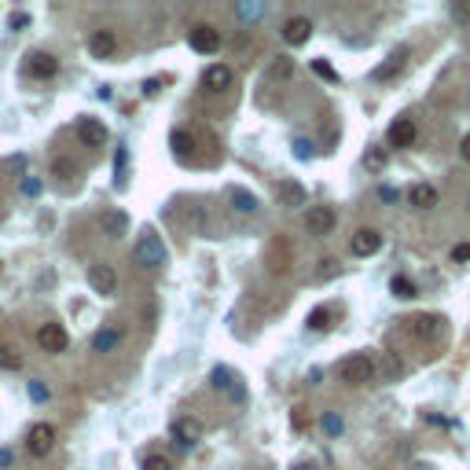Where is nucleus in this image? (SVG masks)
<instances>
[{"mask_svg":"<svg viewBox=\"0 0 470 470\" xmlns=\"http://www.w3.org/2000/svg\"><path fill=\"white\" fill-rule=\"evenodd\" d=\"M228 199H232V206L239 209V214H254V209H257V195L247 191V188H232Z\"/></svg>","mask_w":470,"mask_h":470,"instance_id":"5701e85b","label":"nucleus"},{"mask_svg":"<svg viewBox=\"0 0 470 470\" xmlns=\"http://www.w3.org/2000/svg\"><path fill=\"white\" fill-rule=\"evenodd\" d=\"M56 74H59V59H56V56H48V52L30 56V77H37V81H52Z\"/></svg>","mask_w":470,"mask_h":470,"instance_id":"dca6fc26","label":"nucleus"},{"mask_svg":"<svg viewBox=\"0 0 470 470\" xmlns=\"http://www.w3.org/2000/svg\"><path fill=\"white\" fill-rule=\"evenodd\" d=\"M11 466H15V456L8 448H0V470H11Z\"/></svg>","mask_w":470,"mask_h":470,"instance_id":"58836bf2","label":"nucleus"},{"mask_svg":"<svg viewBox=\"0 0 470 470\" xmlns=\"http://www.w3.org/2000/svg\"><path fill=\"white\" fill-rule=\"evenodd\" d=\"M232 81H235L232 67H224V63H214V67H206V74H202V89H209V92H224V89H232Z\"/></svg>","mask_w":470,"mask_h":470,"instance_id":"9b49d317","label":"nucleus"},{"mask_svg":"<svg viewBox=\"0 0 470 470\" xmlns=\"http://www.w3.org/2000/svg\"><path fill=\"white\" fill-rule=\"evenodd\" d=\"M390 290H393V298H404V301L419 294V290H415V283L408 280V275H393V280H390Z\"/></svg>","mask_w":470,"mask_h":470,"instance_id":"a878e982","label":"nucleus"},{"mask_svg":"<svg viewBox=\"0 0 470 470\" xmlns=\"http://www.w3.org/2000/svg\"><path fill=\"white\" fill-rule=\"evenodd\" d=\"M199 437H202V426L195 423V419H176L173 423V441L181 448H195Z\"/></svg>","mask_w":470,"mask_h":470,"instance_id":"2eb2a0df","label":"nucleus"},{"mask_svg":"<svg viewBox=\"0 0 470 470\" xmlns=\"http://www.w3.org/2000/svg\"><path fill=\"white\" fill-rule=\"evenodd\" d=\"M37 346L44 349V353H63L70 346V338H67V331L59 327V323H41V331H37Z\"/></svg>","mask_w":470,"mask_h":470,"instance_id":"423d86ee","label":"nucleus"},{"mask_svg":"<svg viewBox=\"0 0 470 470\" xmlns=\"http://www.w3.org/2000/svg\"><path fill=\"white\" fill-rule=\"evenodd\" d=\"M294 77V59L290 56H275L268 67H265V81L268 85H283V81Z\"/></svg>","mask_w":470,"mask_h":470,"instance_id":"f3484780","label":"nucleus"},{"mask_svg":"<svg viewBox=\"0 0 470 470\" xmlns=\"http://www.w3.org/2000/svg\"><path fill=\"white\" fill-rule=\"evenodd\" d=\"M118 346H122V331L118 327H103V331H96V338H92V353H110Z\"/></svg>","mask_w":470,"mask_h":470,"instance_id":"4be33fe9","label":"nucleus"},{"mask_svg":"<svg viewBox=\"0 0 470 470\" xmlns=\"http://www.w3.org/2000/svg\"><path fill=\"white\" fill-rule=\"evenodd\" d=\"M320 426H323V433H327V437H338V433L346 430V423H342V415H338V412H323L320 415Z\"/></svg>","mask_w":470,"mask_h":470,"instance_id":"bb28decb","label":"nucleus"},{"mask_svg":"<svg viewBox=\"0 0 470 470\" xmlns=\"http://www.w3.org/2000/svg\"><path fill=\"white\" fill-rule=\"evenodd\" d=\"M323 268H320V275H334V261H331V257H327V261H320Z\"/></svg>","mask_w":470,"mask_h":470,"instance_id":"37998d69","label":"nucleus"},{"mask_svg":"<svg viewBox=\"0 0 470 470\" xmlns=\"http://www.w3.org/2000/svg\"><path fill=\"white\" fill-rule=\"evenodd\" d=\"M100 228H103V235L118 239V235L129 228V217L122 214V209H107V214H100Z\"/></svg>","mask_w":470,"mask_h":470,"instance_id":"6ab92c4d","label":"nucleus"},{"mask_svg":"<svg viewBox=\"0 0 470 470\" xmlns=\"http://www.w3.org/2000/svg\"><path fill=\"white\" fill-rule=\"evenodd\" d=\"M309 37H313V22L305 19V15H294V19L283 22V41H287L290 48H301Z\"/></svg>","mask_w":470,"mask_h":470,"instance_id":"1a4fd4ad","label":"nucleus"},{"mask_svg":"<svg viewBox=\"0 0 470 470\" xmlns=\"http://www.w3.org/2000/svg\"><path fill=\"white\" fill-rule=\"evenodd\" d=\"M452 15L456 19H470V4H452Z\"/></svg>","mask_w":470,"mask_h":470,"instance_id":"a19ab883","label":"nucleus"},{"mask_svg":"<svg viewBox=\"0 0 470 470\" xmlns=\"http://www.w3.org/2000/svg\"><path fill=\"white\" fill-rule=\"evenodd\" d=\"M30 397H34L37 404H44L48 400V386L44 382H30Z\"/></svg>","mask_w":470,"mask_h":470,"instance_id":"c9c22d12","label":"nucleus"},{"mask_svg":"<svg viewBox=\"0 0 470 470\" xmlns=\"http://www.w3.org/2000/svg\"><path fill=\"white\" fill-rule=\"evenodd\" d=\"M294 155H298V158H313V143L305 140V136H298V140H294Z\"/></svg>","mask_w":470,"mask_h":470,"instance_id":"f704fd0d","label":"nucleus"},{"mask_svg":"<svg viewBox=\"0 0 470 470\" xmlns=\"http://www.w3.org/2000/svg\"><path fill=\"white\" fill-rule=\"evenodd\" d=\"M89 52L96 59H110L118 52V37L110 34V30H92V34H89Z\"/></svg>","mask_w":470,"mask_h":470,"instance_id":"f8f14e48","label":"nucleus"},{"mask_svg":"<svg viewBox=\"0 0 470 470\" xmlns=\"http://www.w3.org/2000/svg\"><path fill=\"white\" fill-rule=\"evenodd\" d=\"M338 224V214L331 206H313L309 214H305V228H309L313 235H331Z\"/></svg>","mask_w":470,"mask_h":470,"instance_id":"20e7f679","label":"nucleus"},{"mask_svg":"<svg viewBox=\"0 0 470 470\" xmlns=\"http://www.w3.org/2000/svg\"><path fill=\"white\" fill-rule=\"evenodd\" d=\"M214 386H217V390H232V375L224 367H217L214 371Z\"/></svg>","mask_w":470,"mask_h":470,"instance_id":"72a5a7b5","label":"nucleus"},{"mask_svg":"<svg viewBox=\"0 0 470 470\" xmlns=\"http://www.w3.org/2000/svg\"><path fill=\"white\" fill-rule=\"evenodd\" d=\"M287 257H290L287 239H272L268 250H265V265H268L272 272H283V268H287Z\"/></svg>","mask_w":470,"mask_h":470,"instance_id":"aec40b11","label":"nucleus"},{"mask_svg":"<svg viewBox=\"0 0 470 470\" xmlns=\"http://www.w3.org/2000/svg\"><path fill=\"white\" fill-rule=\"evenodd\" d=\"M379 195H382L386 202H397V191H393V188H382V191H379Z\"/></svg>","mask_w":470,"mask_h":470,"instance_id":"c03bdc74","label":"nucleus"},{"mask_svg":"<svg viewBox=\"0 0 470 470\" xmlns=\"http://www.w3.org/2000/svg\"><path fill=\"white\" fill-rule=\"evenodd\" d=\"M313 70H316L320 77H327V81H338V74H334V70H331V67H327V63H323V59H316V63H313Z\"/></svg>","mask_w":470,"mask_h":470,"instance_id":"e433bc0d","label":"nucleus"},{"mask_svg":"<svg viewBox=\"0 0 470 470\" xmlns=\"http://www.w3.org/2000/svg\"><path fill=\"white\" fill-rule=\"evenodd\" d=\"M452 261H470V242H459V247H452Z\"/></svg>","mask_w":470,"mask_h":470,"instance_id":"4c0bfd02","label":"nucleus"},{"mask_svg":"<svg viewBox=\"0 0 470 470\" xmlns=\"http://www.w3.org/2000/svg\"><path fill=\"white\" fill-rule=\"evenodd\" d=\"M26 22H30V15H22V11H19V15H11V22H8V26H11V30H22Z\"/></svg>","mask_w":470,"mask_h":470,"instance_id":"ea45409f","label":"nucleus"},{"mask_svg":"<svg viewBox=\"0 0 470 470\" xmlns=\"http://www.w3.org/2000/svg\"><path fill=\"white\" fill-rule=\"evenodd\" d=\"M188 44L195 48L199 56H214L217 48H221V34H217L214 26H195V30L188 34Z\"/></svg>","mask_w":470,"mask_h":470,"instance_id":"0eeeda50","label":"nucleus"},{"mask_svg":"<svg viewBox=\"0 0 470 470\" xmlns=\"http://www.w3.org/2000/svg\"><path fill=\"white\" fill-rule=\"evenodd\" d=\"M459 155H463V162H470V133L459 140Z\"/></svg>","mask_w":470,"mask_h":470,"instance_id":"79ce46f5","label":"nucleus"},{"mask_svg":"<svg viewBox=\"0 0 470 470\" xmlns=\"http://www.w3.org/2000/svg\"><path fill=\"white\" fill-rule=\"evenodd\" d=\"M309 327H313V331L331 327V309H313V313H309Z\"/></svg>","mask_w":470,"mask_h":470,"instance_id":"7c9ffc66","label":"nucleus"},{"mask_svg":"<svg viewBox=\"0 0 470 470\" xmlns=\"http://www.w3.org/2000/svg\"><path fill=\"white\" fill-rule=\"evenodd\" d=\"M408 202H412L415 209H433V206H437V188H433V184H412Z\"/></svg>","mask_w":470,"mask_h":470,"instance_id":"412c9836","label":"nucleus"},{"mask_svg":"<svg viewBox=\"0 0 470 470\" xmlns=\"http://www.w3.org/2000/svg\"><path fill=\"white\" fill-rule=\"evenodd\" d=\"M19 188H22V195H41V181H37V176H30V173L22 176Z\"/></svg>","mask_w":470,"mask_h":470,"instance_id":"2f4dec72","label":"nucleus"},{"mask_svg":"<svg viewBox=\"0 0 470 470\" xmlns=\"http://www.w3.org/2000/svg\"><path fill=\"white\" fill-rule=\"evenodd\" d=\"M143 470H173V463L162 452H151V456H143Z\"/></svg>","mask_w":470,"mask_h":470,"instance_id":"c756f323","label":"nucleus"},{"mask_svg":"<svg viewBox=\"0 0 470 470\" xmlns=\"http://www.w3.org/2000/svg\"><path fill=\"white\" fill-rule=\"evenodd\" d=\"M404 63H408V48H397V52H390V59L382 63V67H375V81H393L400 70H404Z\"/></svg>","mask_w":470,"mask_h":470,"instance_id":"a211bd4d","label":"nucleus"},{"mask_svg":"<svg viewBox=\"0 0 470 470\" xmlns=\"http://www.w3.org/2000/svg\"><path fill=\"white\" fill-rule=\"evenodd\" d=\"M136 261H140L143 268L166 265V242H162V235H158L155 228H148V232L140 235V242H136Z\"/></svg>","mask_w":470,"mask_h":470,"instance_id":"f03ea898","label":"nucleus"},{"mask_svg":"<svg viewBox=\"0 0 470 470\" xmlns=\"http://www.w3.org/2000/svg\"><path fill=\"white\" fill-rule=\"evenodd\" d=\"M26 445H30V452H34V456H48V452L56 448V426H52V423H37V426H30Z\"/></svg>","mask_w":470,"mask_h":470,"instance_id":"39448f33","label":"nucleus"},{"mask_svg":"<svg viewBox=\"0 0 470 470\" xmlns=\"http://www.w3.org/2000/svg\"><path fill=\"white\" fill-rule=\"evenodd\" d=\"M349 250H353L356 257H375V254L382 250V232H375V228H360V232L353 235Z\"/></svg>","mask_w":470,"mask_h":470,"instance_id":"6e6552de","label":"nucleus"},{"mask_svg":"<svg viewBox=\"0 0 470 470\" xmlns=\"http://www.w3.org/2000/svg\"><path fill=\"white\" fill-rule=\"evenodd\" d=\"M338 375H342V382H349V386H367L371 379H375V360H371L367 353H353V356L342 360Z\"/></svg>","mask_w":470,"mask_h":470,"instance_id":"f257e3e1","label":"nucleus"},{"mask_svg":"<svg viewBox=\"0 0 470 470\" xmlns=\"http://www.w3.org/2000/svg\"><path fill=\"white\" fill-rule=\"evenodd\" d=\"M290 470H320V466H316V463H294Z\"/></svg>","mask_w":470,"mask_h":470,"instance_id":"a18cd8bd","label":"nucleus"},{"mask_svg":"<svg viewBox=\"0 0 470 470\" xmlns=\"http://www.w3.org/2000/svg\"><path fill=\"white\" fill-rule=\"evenodd\" d=\"M0 367H4V371H19L22 367L19 349H15V346H0Z\"/></svg>","mask_w":470,"mask_h":470,"instance_id":"cd10ccee","label":"nucleus"},{"mask_svg":"<svg viewBox=\"0 0 470 470\" xmlns=\"http://www.w3.org/2000/svg\"><path fill=\"white\" fill-rule=\"evenodd\" d=\"M85 280H89V287L96 290V294H103V298H110V294L118 290V272H115V265H107V261L89 265Z\"/></svg>","mask_w":470,"mask_h":470,"instance_id":"7ed1b4c3","label":"nucleus"},{"mask_svg":"<svg viewBox=\"0 0 470 470\" xmlns=\"http://www.w3.org/2000/svg\"><path fill=\"white\" fill-rule=\"evenodd\" d=\"M280 199H283V206H301L305 202V188L294 184V181H287V184H280Z\"/></svg>","mask_w":470,"mask_h":470,"instance_id":"b1692460","label":"nucleus"},{"mask_svg":"<svg viewBox=\"0 0 470 470\" xmlns=\"http://www.w3.org/2000/svg\"><path fill=\"white\" fill-rule=\"evenodd\" d=\"M386 136H390L393 148H412V143L419 140V125H415L412 118H397V122L390 125V133H386Z\"/></svg>","mask_w":470,"mask_h":470,"instance_id":"ddd939ff","label":"nucleus"},{"mask_svg":"<svg viewBox=\"0 0 470 470\" xmlns=\"http://www.w3.org/2000/svg\"><path fill=\"white\" fill-rule=\"evenodd\" d=\"M52 173H56V176H77V173H81V166H77V162H74L70 155H59V158L52 162Z\"/></svg>","mask_w":470,"mask_h":470,"instance_id":"c85d7f7f","label":"nucleus"},{"mask_svg":"<svg viewBox=\"0 0 470 470\" xmlns=\"http://www.w3.org/2000/svg\"><path fill=\"white\" fill-rule=\"evenodd\" d=\"M77 136H81L85 148H103V143H107V125L100 118H85L77 125Z\"/></svg>","mask_w":470,"mask_h":470,"instance_id":"4468645a","label":"nucleus"},{"mask_svg":"<svg viewBox=\"0 0 470 470\" xmlns=\"http://www.w3.org/2000/svg\"><path fill=\"white\" fill-rule=\"evenodd\" d=\"M364 162H367V169H375V173H379V169L386 166V155L375 148V151H367V158H364Z\"/></svg>","mask_w":470,"mask_h":470,"instance_id":"473e14b6","label":"nucleus"},{"mask_svg":"<svg viewBox=\"0 0 470 470\" xmlns=\"http://www.w3.org/2000/svg\"><path fill=\"white\" fill-rule=\"evenodd\" d=\"M412 323V334L415 338H423V342H437V338L445 334V320L441 316H415V320H408Z\"/></svg>","mask_w":470,"mask_h":470,"instance_id":"9d476101","label":"nucleus"},{"mask_svg":"<svg viewBox=\"0 0 470 470\" xmlns=\"http://www.w3.org/2000/svg\"><path fill=\"white\" fill-rule=\"evenodd\" d=\"M173 151L181 158H188L191 151H195V136H191L188 129H176V133H173Z\"/></svg>","mask_w":470,"mask_h":470,"instance_id":"393cba45","label":"nucleus"}]
</instances>
